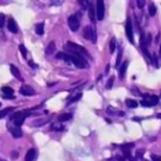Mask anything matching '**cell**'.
I'll list each match as a JSON object with an SVG mask.
<instances>
[{
	"label": "cell",
	"instance_id": "obj_27",
	"mask_svg": "<svg viewBox=\"0 0 161 161\" xmlns=\"http://www.w3.org/2000/svg\"><path fill=\"white\" fill-rule=\"evenodd\" d=\"M113 82H115V77H113V76H111V78L107 81L106 88H107V89H111V88H112V86H113Z\"/></svg>",
	"mask_w": 161,
	"mask_h": 161
},
{
	"label": "cell",
	"instance_id": "obj_12",
	"mask_svg": "<svg viewBox=\"0 0 161 161\" xmlns=\"http://www.w3.org/2000/svg\"><path fill=\"white\" fill-rule=\"evenodd\" d=\"M127 67H128V60H125L122 64H121V67L118 68V77H120V78H123V77H125Z\"/></svg>",
	"mask_w": 161,
	"mask_h": 161
},
{
	"label": "cell",
	"instance_id": "obj_2",
	"mask_svg": "<svg viewBox=\"0 0 161 161\" xmlns=\"http://www.w3.org/2000/svg\"><path fill=\"white\" fill-rule=\"evenodd\" d=\"M30 115V112L29 110L28 111H20V112H17V113H14L11 116V122L14 123V126H17V127H20L24 121H25V118Z\"/></svg>",
	"mask_w": 161,
	"mask_h": 161
},
{
	"label": "cell",
	"instance_id": "obj_9",
	"mask_svg": "<svg viewBox=\"0 0 161 161\" xmlns=\"http://www.w3.org/2000/svg\"><path fill=\"white\" fill-rule=\"evenodd\" d=\"M20 93H22L23 96H34V94H36V91H34L30 86L23 85L22 88H20Z\"/></svg>",
	"mask_w": 161,
	"mask_h": 161
},
{
	"label": "cell",
	"instance_id": "obj_33",
	"mask_svg": "<svg viewBox=\"0 0 161 161\" xmlns=\"http://www.w3.org/2000/svg\"><path fill=\"white\" fill-rule=\"evenodd\" d=\"M141 106H144V107H151V104H150V102H149V101L142 100V101H141Z\"/></svg>",
	"mask_w": 161,
	"mask_h": 161
},
{
	"label": "cell",
	"instance_id": "obj_28",
	"mask_svg": "<svg viewBox=\"0 0 161 161\" xmlns=\"http://www.w3.org/2000/svg\"><path fill=\"white\" fill-rule=\"evenodd\" d=\"M134 146H135V145L132 144V142H128V144H123V145H121V149L126 151L127 149H132V147H134Z\"/></svg>",
	"mask_w": 161,
	"mask_h": 161
},
{
	"label": "cell",
	"instance_id": "obj_42",
	"mask_svg": "<svg viewBox=\"0 0 161 161\" xmlns=\"http://www.w3.org/2000/svg\"><path fill=\"white\" fill-rule=\"evenodd\" d=\"M159 54L161 55V45H160V51H159Z\"/></svg>",
	"mask_w": 161,
	"mask_h": 161
},
{
	"label": "cell",
	"instance_id": "obj_36",
	"mask_svg": "<svg viewBox=\"0 0 161 161\" xmlns=\"http://www.w3.org/2000/svg\"><path fill=\"white\" fill-rule=\"evenodd\" d=\"M52 128H54V130H58V131L64 130V127H63V126H58V125H53V126H52Z\"/></svg>",
	"mask_w": 161,
	"mask_h": 161
},
{
	"label": "cell",
	"instance_id": "obj_25",
	"mask_svg": "<svg viewBox=\"0 0 161 161\" xmlns=\"http://www.w3.org/2000/svg\"><path fill=\"white\" fill-rule=\"evenodd\" d=\"M149 14L151 17H153L156 14V6H155V4H150L149 5Z\"/></svg>",
	"mask_w": 161,
	"mask_h": 161
},
{
	"label": "cell",
	"instance_id": "obj_31",
	"mask_svg": "<svg viewBox=\"0 0 161 161\" xmlns=\"http://www.w3.org/2000/svg\"><path fill=\"white\" fill-rule=\"evenodd\" d=\"M79 5H81V6H83V8H88L89 3L87 2V0H81V2H79Z\"/></svg>",
	"mask_w": 161,
	"mask_h": 161
},
{
	"label": "cell",
	"instance_id": "obj_23",
	"mask_svg": "<svg viewBox=\"0 0 161 161\" xmlns=\"http://www.w3.org/2000/svg\"><path fill=\"white\" fill-rule=\"evenodd\" d=\"M115 49H116V38H112L110 40V53L112 54L115 52Z\"/></svg>",
	"mask_w": 161,
	"mask_h": 161
},
{
	"label": "cell",
	"instance_id": "obj_44",
	"mask_svg": "<svg viewBox=\"0 0 161 161\" xmlns=\"http://www.w3.org/2000/svg\"><path fill=\"white\" fill-rule=\"evenodd\" d=\"M0 106H2V103H0Z\"/></svg>",
	"mask_w": 161,
	"mask_h": 161
},
{
	"label": "cell",
	"instance_id": "obj_37",
	"mask_svg": "<svg viewBox=\"0 0 161 161\" xmlns=\"http://www.w3.org/2000/svg\"><path fill=\"white\" fill-rule=\"evenodd\" d=\"M107 113H110V115H115L116 112H115V110L112 108V107H107Z\"/></svg>",
	"mask_w": 161,
	"mask_h": 161
},
{
	"label": "cell",
	"instance_id": "obj_41",
	"mask_svg": "<svg viewBox=\"0 0 161 161\" xmlns=\"http://www.w3.org/2000/svg\"><path fill=\"white\" fill-rule=\"evenodd\" d=\"M29 66H30V67H33V68H36V67H37V66H36V64H34V63H33L32 60L29 62Z\"/></svg>",
	"mask_w": 161,
	"mask_h": 161
},
{
	"label": "cell",
	"instance_id": "obj_35",
	"mask_svg": "<svg viewBox=\"0 0 161 161\" xmlns=\"http://www.w3.org/2000/svg\"><path fill=\"white\" fill-rule=\"evenodd\" d=\"M151 159H152V161H161V157L155 155V153H151Z\"/></svg>",
	"mask_w": 161,
	"mask_h": 161
},
{
	"label": "cell",
	"instance_id": "obj_18",
	"mask_svg": "<svg viewBox=\"0 0 161 161\" xmlns=\"http://www.w3.org/2000/svg\"><path fill=\"white\" fill-rule=\"evenodd\" d=\"M54 52H55V43H54V42H51V43L48 44L47 49H45V54H47V55H51V54H53Z\"/></svg>",
	"mask_w": 161,
	"mask_h": 161
},
{
	"label": "cell",
	"instance_id": "obj_3",
	"mask_svg": "<svg viewBox=\"0 0 161 161\" xmlns=\"http://www.w3.org/2000/svg\"><path fill=\"white\" fill-rule=\"evenodd\" d=\"M64 48L68 51V53L72 52V53H78L81 55H85V57H89L88 53H87V49H86L85 47H81L78 44L73 43V42H68V43L64 45Z\"/></svg>",
	"mask_w": 161,
	"mask_h": 161
},
{
	"label": "cell",
	"instance_id": "obj_22",
	"mask_svg": "<svg viewBox=\"0 0 161 161\" xmlns=\"http://www.w3.org/2000/svg\"><path fill=\"white\" fill-rule=\"evenodd\" d=\"M10 111H14V108L13 107H8V108H5V110H3V111H0V120L2 118H4L5 116H8V113Z\"/></svg>",
	"mask_w": 161,
	"mask_h": 161
},
{
	"label": "cell",
	"instance_id": "obj_8",
	"mask_svg": "<svg viewBox=\"0 0 161 161\" xmlns=\"http://www.w3.org/2000/svg\"><path fill=\"white\" fill-rule=\"evenodd\" d=\"M9 131L14 138H19L23 136L22 130H20V127H17V126H9Z\"/></svg>",
	"mask_w": 161,
	"mask_h": 161
},
{
	"label": "cell",
	"instance_id": "obj_17",
	"mask_svg": "<svg viewBox=\"0 0 161 161\" xmlns=\"http://www.w3.org/2000/svg\"><path fill=\"white\" fill-rule=\"evenodd\" d=\"M55 57L58 59H64L67 63H71V57H69L68 53H64V52H60V53H57L55 54Z\"/></svg>",
	"mask_w": 161,
	"mask_h": 161
},
{
	"label": "cell",
	"instance_id": "obj_15",
	"mask_svg": "<svg viewBox=\"0 0 161 161\" xmlns=\"http://www.w3.org/2000/svg\"><path fill=\"white\" fill-rule=\"evenodd\" d=\"M10 72H11V74L15 77L17 79H19V81H23V77H22V74H20V72H19V69L14 66V64H11L10 66Z\"/></svg>",
	"mask_w": 161,
	"mask_h": 161
},
{
	"label": "cell",
	"instance_id": "obj_45",
	"mask_svg": "<svg viewBox=\"0 0 161 161\" xmlns=\"http://www.w3.org/2000/svg\"><path fill=\"white\" fill-rule=\"evenodd\" d=\"M160 96H161V94H160Z\"/></svg>",
	"mask_w": 161,
	"mask_h": 161
},
{
	"label": "cell",
	"instance_id": "obj_11",
	"mask_svg": "<svg viewBox=\"0 0 161 161\" xmlns=\"http://www.w3.org/2000/svg\"><path fill=\"white\" fill-rule=\"evenodd\" d=\"M144 98L146 101H149L151 106H157L159 104V97L155 94H152V96L151 94H144Z\"/></svg>",
	"mask_w": 161,
	"mask_h": 161
},
{
	"label": "cell",
	"instance_id": "obj_20",
	"mask_svg": "<svg viewBox=\"0 0 161 161\" xmlns=\"http://www.w3.org/2000/svg\"><path fill=\"white\" fill-rule=\"evenodd\" d=\"M36 32L38 36H42V34L44 33V23H39L36 25Z\"/></svg>",
	"mask_w": 161,
	"mask_h": 161
},
{
	"label": "cell",
	"instance_id": "obj_34",
	"mask_svg": "<svg viewBox=\"0 0 161 161\" xmlns=\"http://www.w3.org/2000/svg\"><path fill=\"white\" fill-rule=\"evenodd\" d=\"M145 4H146L145 0H137V6H138V8H144Z\"/></svg>",
	"mask_w": 161,
	"mask_h": 161
},
{
	"label": "cell",
	"instance_id": "obj_10",
	"mask_svg": "<svg viewBox=\"0 0 161 161\" xmlns=\"http://www.w3.org/2000/svg\"><path fill=\"white\" fill-rule=\"evenodd\" d=\"M2 96L4 98H14V89L10 87H3L2 88Z\"/></svg>",
	"mask_w": 161,
	"mask_h": 161
},
{
	"label": "cell",
	"instance_id": "obj_1",
	"mask_svg": "<svg viewBox=\"0 0 161 161\" xmlns=\"http://www.w3.org/2000/svg\"><path fill=\"white\" fill-rule=\"evenodd\" d=\"M68 54H69V57H71V63H73L77 68H87L89 66L88 62L83 58V55H81L78 53H72V52H69Z\"/></svg>",
	"mask_w": 161,
	"mask_h": 161
},
{
	"label": "cell",
	"instance_id": "obj_24",
	"mask_svg": "<svg viewBox=\"0 0 161 161\" xmlns=\"http://www.w3.org/2000/svg\"><path fill=\"white\" fill-rule=\"evenodd\" d=\"M121 58H122V51H121V48H120V51H118V55H117V59H116V67L117 68H120V66H121Z\"/></svg>",
	"mask_w": 161,
	"mask_h": 161
},
{
	"label": "cell",
	"instance_id": "obj_30",
	"mask_svg": "<svg viewBox=\"0 0 161 161\" xmlns=\"http://www.w3.org/2000/svg\"><path fill=\"white\" fill-rule=\"evenodd\" d=\"M4 25H5V15L0 14V28H3Z\"/></svg>",
	"mask_w": 161,
	"mask_h": 161
},
{
	"label": "cell",
	"instance_id": "obj_7",
	"mask_svg": "<svg viewBox=\"0 0 161 161\" xmlns=\"http://www.w3.org/2000/svg\"><path fill=\"white\" fill-rule=\"evenodd\" d=\"M68 25H69V28H71L72 32H77L79 29V19L76 15H71L68 18Z\"/></svg>",
	"mask_w": 161,
	"mask_h": 161
},
{
	"label": "cell",
	"instance_id": "obj_43",
	"mask_svg": "<svg viewBox=\"0 0 161 161\" xmlns=\"http://www.w3.org/2000/svg\"><path fill=\"white\" fill-rule=\"evenodd\" d=\"M0 161H4V160H0Z\"/></svg>",
	"mask_w": 161,
	"mask_h": 161
},
{
	"label": "cell",
	"instance_id": "obj_40",
	"mask_svg": "<svg viewBox=\"0 0 161 161\" xmlns=\"http://www.w3.org/2000/svg\"><path fill=\"white\" fill-rule=\"evenodd\" d=\"M116 160H118V161H125V157L121 156V155H116Z\"/></svg>",
	"mask_w": 161,
	"mask_h": 161
},
{
	"label": "cell",
	"instance_id": "obj_32",
	"mask_svg": "<svg viewBox=\"0 0 161 161\" xmlns=\"http://www.w3.org/2000/svg\"><path fill=\"white\" fill-rule=\"evenodd\" d=\"M81 97H82V94H81V93H78V94H77L76 97H73V98H72L71 101H69V103H73V102H76V101H78V100H81Z\"/></svg>",
	"mask_w": 161,
	"mask_h": 161
},
{
	"label": "cell",
	"instance_id": "obj_6",
	"mask_svg": "<svg viewBox=\"0 0 161 161\" xmlns=\"http://www.w3.org/2000/svg\"><path fill=\"white\" fill-rule=\"evenodd\" d=\"M125 30H126V36H127L128 40L131 42V43H134V30H132V20H131L130 18H127V20H126Z\"/></svg>",
	"mask_w": 161,
	"mask_h": 161
},
{
	"label": "cell",
	"instance_id": "obj_16",
	"mask_svg": "<svg viewBox=\"0 0 161 161\" xmlns=\"http://www.w3.org/2000/svg\"><path fill=\"white\" fill-rule=\"evenodd\" d=\"M8 29L11 33H18V25H17L15 22H14V19H9L8 20Z\"/></svg>",
	"mask_w": 161,
	"mask_h": 161
},
{
	"label": "cell",
	"instance_id": "obj_19",
	"mask_svg": "<svg viewBox=\"0 0 161 161\" xmlns=\"http://www.w3.org/2000/svg\"><path fill=\"white\" fill-rule=\"evenodd\" d=\"M71 118H72V115L71 113H62V115L58 116V121L60 123V122H66L68 120H71Z\"/></svg>",
	"mask_w": 161,
	"mask_h": 161
},
{
	"label": "cell",
	"instance_id": "obj_29",
	"mask_svg": "<svg viewBox=\"0 0 161 161\" xmlns=\"http://www.w3.org/2000/svg\"><path fill=\"white\" fill-rule=\"evenodd\" d=\"M19 49H20V52H22V55L25 58V57H26V48H25L23 44H20V45H19Z\"/></svg>",
	"mask_w": 161,
	"mask_h": 161
},
{
	"label": "cell",
	"instance_id": "obj_13",
	"mask_svg": "<svg viewBox=\"0 0 161 161\" xmlns=\"http://www.w3.org/2000/svg\"><path fill=\"white\" fill-rule=\"evenodd\" d=\"M87 9H88V17L91 19V22L96 23V10H94V6L92 4H89Z\"/></svg>",
	"mask_w": 161,
	"mask_h": 161
},
{
	"label": "cell",
	"instance_id": "obj_38",
	"mask_svg": "<svg viewBox=\"0 0 161 161\" xmlns=\"http://www.w3.org/2000/svg\"><path fill=\"white\" fill-rule=\"evenodd\" d=\"M136 156H137V157H142V156H144V151H142V150H138L137 153H136Z\"/></svg>",
	"mask_w": 161,
	"mask_h": 161
},
{
	"label": "cell",
	"instance_id": "obj_4",
	"mask_svg": "<svg viewBox=\"0 0 161 161\" xmlns=\"http://www.w3.org/2000/svg\"><path fill=\"white\" fill-rule=\"evenodd\" d=\"M83 37H85L86 39H88V40H91L92 43H96V42H97L96 30L91 25H87L85 29H83Z\"/></svg>",
	"mask_w": 161,
	"mask_h": 161
},
{
	"label": "cell",
	"instance_id": "obj_14",
	"mask_svg": "<svg viewBox=\"0 0 161 161\" xmlns=\"http://www.w3.org/2000/svg\"><path fill=\"white\" fill-rule=\"evenodd\" d=\"M37 157V150L36 149H30L25 153V161H33Z\"/></svg>",
	"mask_w": 161,
	"mask_h": 161
},
{
	"label": "cell",
	"instance_id": "obj_39",
	"mask_svg": "<svg viewBox=\"0 0 161 161\" xmlns=\"http://www.w3.org/2000/svg\"><path fill=\"white\" fill-rule=\"evenodd\" d=\"M19 156V153H18V151H13V153H11V157L13 159H17Z\"/></svg>",
	"mask_w": 161,
	"mask_h": 161
},
{
	"label": "cell",
	"instance_id": "obj_26",
	"mask_svg": "<svg viewBox=\"0 0 161 161\" xmlns=\"http://www.w3.org/2000/svg\"><path fill=\"white\" fill-rule=\"evenodd\" d=\"M141 51H142V53L145 54V57L149 58V59L151 60V54H150V52H149V49H147V47H141Z\"/></svg>",
	"mask_w": 161,
	"mask_h": 161
},
{
	"label": "cell",
	"instance_id": "obj_21",
	"mask_svg": "<svg viewBox=\"0 0 161 161\" xmlns=\"http://www.w3.org/2000/svg\"><path fill=\"white\" fill-rule=\"evenodd\" d=\"M126 104H127V107L130 108H136L138 106V102H136L135 100H126Z\"/></svg>",
	"mask_w": 161,
	"mask_h": 161
},
{
	"label": "cell",
	"instance_id": "obj_5",
	"mask_svg": "<svg viewBox=\"0 0 161 161\" xmlns=\"http://www.w3.org/2000/svg\"><path fill=\"white\" fill-rule=\"evenodd\" d=\"M94 10H96V19L102 20L104 18V2L103 0H97Z\"/></svg>",
	"mask_w": 161,
	"mask_h": 161
}]
</instances>
